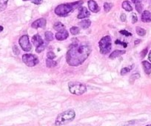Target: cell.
<instances>
[{
  "label": "cell",
  "mask_w": 151,
  "mask_h": 126,
  "mask_svg": "<svg viewBox=\"0 0 151 126\" xmlns=\"http://www.w3.org/2000/svg\"><path fill=\"white\" fill-rule=\"evenodd\" d=\"M91 21L89 20V19H84V20H82L81 22H79V25L82 29H87L91 26Z\"/></svg>",
  "instance_id": "cell-16"
},
{
  "label": "cell",
  "mask_w": 151,
  "mask_h": 126,
  "mask_svg": "<svg viewBox=\"0 0 151 126\" xmlns=\"http://www.w3.org/2000/svg\"><path fill=\"white\" fill-rule=\"evenodd\" d=\"M148 59H149L150 61L151 62V50L150 51V54H149V56H148Z\"/></svg>",
  "instance_id": "cell-38"
},
{
  "label": "cell",
  "mask_w": 151,
  "mask_h": 126,
  "mask_svg": "<svg viewBox=\"0 0 151 126\" xmlns=\"http://www.w3.org/2000/svg\"><path fill=\"white\" fill-rule=\"evenodd\" d=\"M122 8L125 10L126 11H132L133 8L131 6V5L130 4V2L128 1H124L122 2Z\"/></svg>",
  "instance_id": "cell-18"
},
{
  "label": "cell",
  "mask_w": 151,
  "mask_h": 126,
  "mask_svg": "<svg viewBox=\"0 0 151 126\" xmlns=\"http://www.w3.org/2000/svg\"><path fill=\"white\" fill-rule=\"evenodd\" d=\"M136 30L137 34L140 36H145V34H146V30H145V29L142 28L136 27Z\"/></svg>",
  "instance_id": "cell-22"
},
{
  "label": "cell",
  "mask_w": 151,
  "mask_h": 126,
  "mask_svg": "<svg viewBox=\"0 0 151 126\" xmlns=\"http://www.w3.org/2000/svg\"><path fill=\"white\" fill-rule=\"evenodd\" d=\"M70 33H71V34L77 35L80 33V29L78 27H76V26H74V27H72L71 28H70Z\"/></svg>",
  "instance_id": "cell-23"
},
{
  "label": "cell",
  "mask_w": 151,
  "mask_h": 126,
  "mask_svg": "<svg viewBox=\"0 0 151 126\" xmlns=\"http://www.w3.org/2000/svg\"><path fill=\"white\" fill-rule=\"evenodd\" d=\"M22 61L28 67H34L39 63L38 58L31 54H24L22 56Z\"/></svg>",
  "instance_id": "cell-6"
},
{
  "label": "cell",
  "mask_w": 151,
  "mask_h": 126,
  "mask_svg": "<svg viewBox=\"0 0 151 126\" xmlns=\"http://www.w3.org/2000/svg\"><path fill=\"white\" fill-rule=\"evenodd\" d=\"M140 40H136V41H135V45H137V44H138V42H140Z\"/></svg>",
  "instance_id": "cell-40"
},
{
  "label": "cell",
  "mask_w": 151,
  "mask_h": 126,
  "mask_svg": "<svg viewBox=\"0 0 151 126\" xmlns=\"http://www.w3.org/2000/svg\"><path fill=\"white\" fill-rule=\"evenodd\" d=\"M138 21V18H137V16L135 14V13H132V22L133 23H136V22Z\"/></svg>",
  "instance_id": "cell-33"
},
{
  "label": "cell",
  "mask_w": 151,
  "mask_h": 126,
  "mask_svg": "<svg viewBox=\"0 0 151 126\" xmlns=\"http://www.w3.org/2000/svg\"><path fill=\"white\" fill-rule=\"evenodd\" d=\"M53 28H54V30H56V31H58V32H60V31H62V30H65V25H64L63 24L60 22H56V23L54 24V25H53Z\"/></svg>",
  "instance_id": "cell-17"
},
{
  "label": "cell",
  "mask_w": 151,
  "mask_h": 126,
  "mask_svg": "<svg viewBox=\"0 0 151 126\" xmlns=\"http://www.w3.org/2000/svg\"><path fill=\"white\" fill-rule=\"evenodd\" d=\"M134 4H137V3H141L142 2V0H131Z\"/></svg>",
  "instance_id": "cell-37"
},
{
  "label": "cell",
  "mask_w": 151,
  "mask_h": 126,
  "mask_svg": "<svg viewBox=\"0 0 151 126\" xmlns=\"http://www.w3.org/2000/svg\"><path fill=\"white\" fill-rule=\"evenodd\" d=\"M56 65H57V62L56 61H53V59H46V65L48 68H53V67H56Z\"/></svg>",
  "instance_id": "cell-19"
},
{
  "label": "cell",
  "mask_w": 151,
  "mask_h": 126,
  "mask_svg": "<svg viewBox=\"0 0 151 126\" xmlns=\"http://www.w3.org/2000/svg\"><path fill=\"white\" fill-rule=\"evenodd\" d=\"M8 0H0V12L6 9Z\"/></svg>",
  "instance_id": "cell-20"
},
{
  "label": "cell",
  "mask_w": 151,
  "mask_h": 126,
  "mask_svg": "<svg viewBox=\"0 0 151 126\" xmlns=\"http://www.w3.org/2000/svg\"><path fill=\"white\" fill-rule=\"evenodd\" d=\"M99 49L102 54H107L110 52L112 47V40L110 36H105L101 39L99 42Z\"/></svg>",
  "instance_id": "cell-5"
},
{
  "label": "cell",
  "mask_w": 151,
  "mask_h": 126,
  "mask_svg": "<svg viewBox=\"0 0 151 126\" xmlns=\"http://www.w3.org/2000/svg\"><path fill=\"white\" fill-rule=\"evenodd\" d=\"M112 7H113V5L110 3H108V2H105V4H104V9H105V12H109V11L111 10Z\"/></svg>",
  "instance_id": "cell-24"
},
{
  "label": "cell",
  "mask_w": 151,
  "mask_h": 126,
  "mask_svg": "<svg viewBox=\"0 0 151 126\" xmlns=\"http://www.w3.org/2000/svg\"><path fill=\"white\" fill-rule=\"evenodd\" d=\"M139 77H140L139 74H133V76H131V79H130V80H131V82H133L134 80H136V79H138V78H139Z\"/></svg>",
  "instance_id": "cell-29"
},
{
  "label": "cell",
  "mask_w": 151,
  "mask_h": 126,
  "mask_svg": "<svg viewBox=\"0 0 151 126\" xmlns=\"http://www.w3.org/2000/svg\"><path fill=\"white\" fill-rule=\"evenodd\" d=\"M47 57H48V59H53L54 58H56V55H55L54 53L52 52V51H49V52L47 54Z\"/></svg>",
  "instance_id": "cell-28"
},
{
  "label": "cell",
  "mask_w": 151,
  "mask_h": 126,
  "mask_svg": "<svg viewBox=\"0 0 151 126\" xmlns=\"http://www.w3.org/2000/svg\"><path fill=\"white\" fill-rule=\"evenodd\" d=\"M115 43H116V45H120L123 46L124 47H127V43L124 42H121L119 41V40H116V41H115Z\"/></svg>",
  "instance_id": "cell-31"
},
{
  "label": "cell",
  "mask_w": 151,
  "mask_h": 126,
  "mask_svg": "<svg viewBox=\"0 0 151 126\" xmlns=\"http://www.w3.org/2000/svg\"><path fill=\"white\" fill-rule=\"evenodd\" d=\"M91 52V47L86 42H73L66 55V61L70 66L77 67L84 63Z\"/></svg>",
  "instance_id": "cell-1"
},
{
  "label": "cell",
  "mask_w": 151,
  "mask_h": 126,
  "mask_svg": "<svg viewBox=\"0 0 151 126\" xmlns=\"http://www.w3.org/2000/svg\"><path fill=\"white\" fill-rule=\"evenodd\" d=\"M147 48H145V50H143V51H142V53H141V57H145V55H146L147 54Z\"/></svg>",
  "instance_id": "cell-36"
},
{
  "label": "cell",
  "mask_w": 151,
  "mask_h": 126,
  "mask_svg": "<svg viewBox=\"0 0 151 126\" xmlns=\"http://www.w3.org/2000/svg\"><path fill=\"white\" fill-rule=\"evenodd\" d=\"M23 1H27V0H23Z\"/></svg>",
  "instance_id": "cell-42"
},
{
  "label": "cell",
  "mask_w": 151,
  "mask_h": 126,
  "mask_svg": "<svg viewBox=\"0 0 151 126\" xmlns=\"http://www.w3.org/2000/svg\"><path fill=\"white\" fill-rule=\"evenodd\" d=\"M83 4V1H78V2H73V3L61 4L58 5L55 9V13L59 16H67L71 13L75 8H78L81 7Z\"/></svg>",
  "instance_id": "cell-2"
},
{
  "label": "cell",
  "mask_w": 151,
  "mask_h": 126,
  "mask_svg": "<svg viewBox=\"0 0 151 126\" xmlns=\"http://www.w3.org/2000/svg\"><path fill=\"white\" fill-rule=\"evenodd\" d=\"M136 11H138L139 13H141L142 12V10H143V6H142V2H141V3L136 4Z\"/></svg>",
  "instance_id": "cell-27"
},
{
  "label": "cell",
  "mask_w": 151,
  "mask_h": 126,
  "mask_svg": "<svg viewBox=\"0 0 151 126\" xmlns=\"http://www.w3.org/2000/svg\"><path fill=\"white\" fill-rule=\"evenodd\" d=\"M132 69V67H125V68H123L121 70V75H125L127 73H129Z\"/></svg>",
  "instance_id": "cell-26"
},
{
  "label": "cell",
  "mask_w": 151,
  "mask_h": 126,
  "mask_svg": "<svg viewBox=\"0 0 151 126\" xmlns=\"http://www.w3.org/2000/svg\"><path fill=\"white\" fill-rule=\"evenodd\" d=\"M88 8L91 10V11L93 13H98L100 11V8L97 5L96 2L94 0H90L88 1Z\"/></svg>",
  "instance_id": "cell-11"
},
{
  "label": "cell",
  "mask_w": 151,
  "mask_h": 126,
  "mask_svg": "<svg viewBox=\"0 0 151 126\" xmlns=\"http://www.w3.org/2000/svg\"><path fill=\"white\" fill-rule=\"evenodd\" d=\"M32 42L34 45V46H36V47H39V46L41 45H43L45 43L42 39H41V36L39 34L34 35V36H33V38H32Z\"/></svg>",
  "instance_id": "cell-12"
},
{
  "label": "cell",
  "mask_w": 151,
  "mask_h": 126,
  "mask_svg": "<svg viewBox=\"0 0 151 126\" xmlns=\"http://www.w3.org/2000/svg\"><path fill=\"white\" fill-rule=\"evenodd\" d=\"M142 21L143 22H151V13L148 11H145L142 13Z\"/></svg>",
  "instance_id": "cell-13"
},
{
  "label": "cell",
  "mask_w": 151,
  "mask_h": 126,
  "mask_svg": "<svg viewBox=\"0 0 151 126\" xmlns=\"http://www.w3.org/2000/svg\"><path fill=\"white\" fill-rule=\"evenodd\" d=\"M46 46H47V43L45 42L43 45H41L37 47V49H36V51H37V53H39H39L42 52L43 50H45V47H46Z\"/></svg>",
  "instance_id": "cell-25"
},
{
  "label": "cell",
  "mask_w": 151,
  "mask_h": 126,
  "mask_svg": "<svg viewBox=\"0 0 151 126\" xmlns=\"http://www.w3.org/2000/svg\"><path fill=\"white\" fill-rule=\"evenodd\" d=\"M75 117H76V113L73 110L70 109V110H65V111L59 113L57 116L56 121H55V125L57 126H60L62 125L67 124V123L73 121Z\"/></svg>",
  "instance_id": "cell-3"
},
{
  "label": "cell",
  "mask_w": 151,
  "mask_h": 126,
  "mask_svg": "<svg viewBox=\"0 0 151 126\" xmlns=\"http://www.w3.org/2000/svg\"><path fill=\"white\" fill-rule=\"evenodd\" d=\"M31 2L34 4H36V5H39V4L41 3L42 0H31Z\"/></svg>",
  "instance_id": "cell-35"
},
{
  "label": "cell",
  "mask_w": 151,
  "mask_h": 126,
  "mask_svg": "<svg viewBox=\"0 0 151 126\" xmlns=\"http://www.w3.org/2000/svg\"><path fill=\"white\" fill-rule=\"evenodd\" d=\"M56 36V40H59V41H63V40L67 39V37L69 36L68 31L66 30H62V31L57 32V33H56V36Z\"/></svg>",
  "instance_id": "cell-10"
},
{
  "label": "cell",
  "mask_w": 151,
  "mask_h": 126,
  "mask_svg": "<svg viewBox=\"0 0 151 126\" xmlns=\"http://www.w3.org/2000/svg\"><path fill=\"white\" fill-rule=\"evenodd\" d=\"M126 53L125 50H114L113 52L111 53L110 56H109V58L111 59H114L117 58V57H120V56L123 55Z\"/></svg>",
  "instance_id": "cell-14"
},
{
  "label": "cell",
  "mask_w": 151,
  "mask_h": 126,
  "mask_svg": "<svg viewBox=\"0 0 151 126\" xmlns=\"http://www.w3.org/2000/svg\"><path fill=\"white\" fill-rule=\"evenodd\" d=\"M45 40L48 42H51L53 40V34L52 32L51 31H46L45 33Z\"/></svg>",
  "instance_id": "cell-21"
},
{
  "label": "cell",
  "mask_w": 151,
  "mask_h": 126,
  "mask_svg": "<svg viewBox=\"0 0 151 126\" xmlns=\"http://www.w3.org/2000/svg\"><path fill=\"white\" fill-rule=\"evenodd\" d=\"M142 66H143V69L145 74H147V75L151 74V63L147 61H143L142 62Z\"/></svg>",
  "instance_id": "cell-15"
},
{
  "label": "cell",
  "mask_w": 151,
  "mask_h": 126,
  "mask_svg": "<svg viewBox=\"0 0 151 126\" xmlns=\"http://www.w3.org/2000/svg\"><path fill=\"white\" fill-rule=\"evenodd\" d=\"M79 14L77 16L78 19H84V18H88L91 16V13L89 12L88 9L84 7H79Z\"/></svg>",
  "instance_id": "cell-8"
},
{
  "label": "cell",
  "mask_w": 151,
  "mask_h": 126,
  "mask_svg": "<svg viewBox=\"0 0 151 126\" xmlns=\"http://www.w3.org/2000/svg\"><path fill=\"white\" fill-rule=\"evenodd\" d=\"M146 126H151V124L150 125H146Z\"/></svg>",
  "instance_id": "cell-41"
},
{
  "label": "cell",
  "mask_w": 151,
  "mask_h": 126,
  "mask_svg": "<svg viewBox=\"0 0 151 126\" xmlns=\"http://www.w3.org/2000/svg\"><path fill=\"white\" fill-rule=\"evenodd\" d=\"M120 19H121L122 22H125L126 19H127V16L124 13H122L121 16H120Z\"/></svg>",
  "instance_id": "cell-34"
},
{
  "label": "cell",
  "mask_w": 151,
  "mask_h": 126,
  "mask_svg": "<svg viewBox=\"0 0 151 126\" xmlns=\"http://www.w3.org/2000/svg\"><path fill=\"white\" fill-rule=\"evenodd\" d=\"M119 33H121V34L124 35V36H132V33H130V32H128V31H127V30H121L119 31Z\"/></svg>",
  "instance_id": "cell-30"
},
{
  "label": "cell",
  "mask_w": 151,
  "mask_h": 126,
  "mask_svg": "<svg viewBox=\"0 0 151 126\" xmlns=\"http://www.w3.org/2000/svg\"><path fill=\"white\" fill-rule=\"evenodd\" d=\"M13 53H14L15 55H19V54H20V51H19V49L18 48V47L16 45H14L13 47Z\"/></svg>",
  "instance_id": "cell-32"
},
{
  "label": "cell",
  "mask_w": 151,
  "mask_h": 126,
  "mask_svg": "<svg viewBox=\"0 0 151 126\" xmlns=\"http://www.w3.org/2000/svg\"><path fill=\"white\" fill-rule=\"evenodd\" d=\"M68 89L72 94L81 95L87 91L85 85L79 82H70L68 83Z\"/></svg>",
  "instance_id": "cell-4"
},
{
  "label": "cell",
  "mask_w": 151,
  "mask_h": 126,
  "mask_svg": "<svg viewBox=\"0 0 151 126\" xmlns=\"http://www.w3.org/2000/svg\"><path fill=\"white\" fill-rule=\"evenodd\" d=\"M19 43L21 47L25 51H30L31 50V44L29 41V37L27 35H24V36H21L20 39L19 40Z\"/></svg>",
  "instance_id": "cell-7"
},
{
  "label": "cell",
  "mask_w": 151,
  "mask_h": 126,
  "mask_svg": "<svg viewBox=\"0 0 151 126\" xmlns=\"http://www.w3.org/2000/svg\"><path fill=\"white\" fill-rule=\"evenodd\" d=\"M46 19H45L44 18H41V19H37L35 22H33L31 25V27L34 29L39 28H44L46 25Z\"/></svg>",
  "instance_id": "cell-9"
},
{
  "label": "cell",
  "mask_w": 151,
  "mask_h": 126,
  "mask_svg": "<svg viewBox=\"0 0 151 126\" xmlns=\"http://www.w3.org/2000/svg\"><path fill=\"white\" fill-rule=\"evenodd\" d=\"M3 27H2V26H1V25H0V32H2V30H3Z\"/></svg>",
  "instance_id": "cell-39"
}]
</instances>
